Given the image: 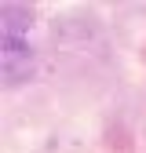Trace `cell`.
<instances>
[{"instance_id":"obj_1","label":"cell","mask_w":146,"mask_h":153,"mask_svg":"<svg viewBox=\"0 0 146 153\" xmlns=\"http://www.w3.org/2000/svg\"><path fill=\"white\" fill-rule=\"evenodd\" d=\"M0 69H4L7 84H18L33 69V48L26 36H0Z\"/></svg>"}]
</instances>
